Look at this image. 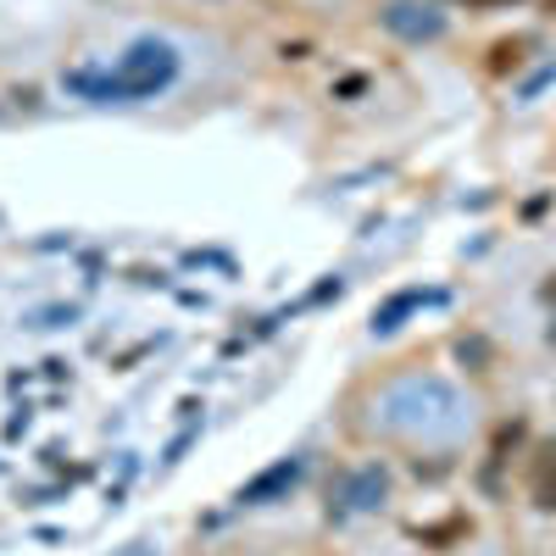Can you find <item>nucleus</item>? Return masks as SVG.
Masks as SVG:
<instances>
[{"label":"nucleus","mask_w":556,"mask_h":556,"mask_svg":"<svg viewBox=\"0 0 556 556\" xmlns=\"http://www.w3.org/2000/svg\"><path fill=\"white\" fill-rule=\"evenodd\" d=\"M295 473H301V462H278L273 473H262L251 490H245V501H267L273 490H285V484H295Z\"/></svg>","instance_id":"3"},{"label":"nucleus","mask_w":556,"mask_h":556,"mask_svg":"<svg viewBox=\"0 0 556 556\" xmlns=\"http://www.w3.org/2000/svg\"><path fill=\"white\" fill-rule=\"evenodd\" d=\"M173 73H178L173 45L139 39L117 62V73H73L67 89H78V96H89V101H134V96H156L162 84H173Z\"/></svg>","instance_id":"1"},{"label":"nucleus","mask_w":556,"mask_h":556,"mask_svg":"<svg viewBox=\"0 0 556 556\" xmlns=\"http://www.w3.org/2000/svg\"><path fill=\"white\" fill-rule=\"evenodd\" d=\"M384 23H390L395 34H406V39L440 34V17H434L429 7H412V0H401V7H390V12H384Z\"/></svg>","instance_id":"2"}]
</instances>
